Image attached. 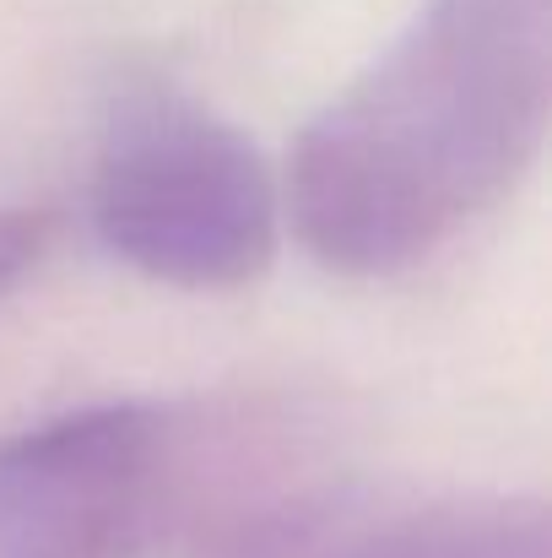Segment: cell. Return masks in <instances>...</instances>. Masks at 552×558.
I'll use <instances>...</instances> for the list:
<instances>
[{"label":"cell","instance_id":"6da1fadb","mask_svg":"<svg viewBox=\"0 0 552 558\" xmlns=\"http://www.w3.org/2000/svg\"><path fill=\"white\" fill-rule=\"evenodd\" d=\"M552 104V0H422L304 125L287 217L347 277H395L504 206Z\"/></svg>","mask_w":552,"mask_h":558},{"label":"cell","instance_id":"7a4b0ae2","mask_svg":"<svg viewBox=\"0 0 552 558\" xmlns=\"http://www.w3.org/2000/svg\"><path fill=\"white\" fill-rule=\"evenodd\" d=\"M87 206L114 260L184 293L255 282L282 233V190L249 136L163 82L114 98Z\"/></svg>","mask_w":552,"mask_h":558},{"label":"cell","instance_id":"3957f363","mask_svg":"<svg viewBox=\"0 0 552 558\" xmlns=\"http://www.w3.org/2000/svg\"><path fill=\"white\" fill-rule=\"evenodd\" d=\"M189 505V417L93 401L0 439V558H158Z\"/></svg>","mask_w":552,"mask_h":558},{"label":"cell","instance_id":"277c9868","mask_svg":"<svg viewBox=\"0 0 552 558\" xmlns=\"http://www.w3.org/2000/svg\"><path fill=\"white\" fill-rule=\"evenodd\" d=\"M255 558H552L548 510L510 494L373 505L326 477Z\"/></svg>","mask_w":552,"mask_h":558},{"label":"cell","instance_id":"5b68a950","mask_svg":"<svg viewBox=\"0 0 552 558\" xmlns=\"http://www.w3.org/2000/svg\"><path fill=\"white\" fill-rule=\"evenodd\" d=\"M60 239V211L49 206H0V304L49 260Z\"/></svg>","mask_w":552,"mask_h":558}]
</instances>
